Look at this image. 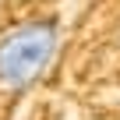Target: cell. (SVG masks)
Masks as SVG:
<instances>
[{"label":"cell","instance_id":"6da1fadb","mask_svg":"<svg viewBox=\"0 0 120 120\" xmlns=\"http://www.w3.org/2000/svg\"><path fill=\"white\" fill-rule=\"evenodd\" d=\"M60 32L53 21H21L0 35V88L25 92L56 56Z\"/></svg>","mask_w":120,"mask_h":120}]
</instances>
